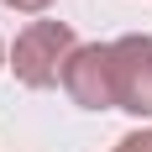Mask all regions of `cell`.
<instances>
[{
	"instance_id": "7a4b0ae2",
	"label": "cell",
	"mask_w": 152,
	"mask_h": 152,
	"mask_svg": "<svg viewBox=\"0 0 152 152\" xmlns=\"http://www.w3.org/2000/svg\"><path fill=\"white\" fill-rule=\"evenodd\" d=\"M110 84H115V110L152 115V37L147 31H126L110 42Z\"/></svg>"
},
{
	"instance_id": "3957f363",
	"label": "cell",
	"mask_w": 152,
	"mask_h": 152,
	"mask_svg": "<svg viewBox=\"0 0 152 152\" xmlns=\"http://www.w3.org/2000/svg\"><path fill=\"white\" fill-rule=\"evenodd\" d=\"M63 89L84 110H115V84H110V42H79L74 58L63 63Z\"/></svg>"
},
{
	"instance_id": "277c9868",
	"label": "cell",
	"mask_w": 152,
	"mask_h": 152,
	"mask_svg": "<svg viewBox=\"0 0 152 152\" xmlns=\"http://www.w3.org/2000/svg\"><path fill=\"white\" fill-rule=\"evenodd\" d=\"M110 152H152V131H126Z\"/></svg>"
},
{
	"instance_id": "5b68a950",
	"label": "cell",
	"mask_w": 152,
	"mask_h": 152,
	"mask_svg": "<svg viewBox=\"0 0 152 152\" xmlns=\"http://www.w3.org/2000/svg\"><path fill=\"white\" fill-rule=\"evenodd\" d=\"M0 5H11V11H26V16H37V11H47L53 0H0Z\"/></svg>"
},
{
	"instance_id": "8992f818",
	"label": "cell",
	"mask_w": 152,
	"mask_h": 152,
	"mask_svg": "<svg viewBox=\"0 0 152 152\" xmlns=\"http://www.w3.org/2000/svg\"><path fill=\"white\" fill-rule=\"evenodd\" d=\"M0 68H5V47H0Z\"/></svg>"
},
{
	"instance_id": "6da1fadb",
	"label": "cell",
	"mask_w": 152,
	"mask_h": 152,
	"mask_svg": "<svg viewBox=\"0 0 152 152\" xmlns=\"http://www.w3.org/2000/svg\"><path fill=\"white\" fill-rule=\"evenodd\" d=\"M74 26L68 21H31L21 37H16L11 58H5V68H11L26 89H53V84H63V63L74 58Z\"/></svg>"
}]
</instances>
